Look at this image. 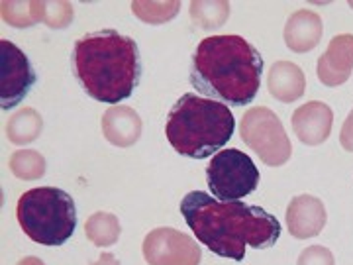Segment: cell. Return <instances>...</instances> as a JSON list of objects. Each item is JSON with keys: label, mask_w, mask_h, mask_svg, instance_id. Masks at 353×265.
I'll return each mask as SVG.
<instances>
[{"label": "cell", "mask_w": 353, "mask_h": 265, "mask_svg": "<svg viewBox=\"0 0 353 265\" xmlns=\"http://www.w3.org/2000/svg\"><path fill=\"white\" fill-rule=\"evenodd\" d=\"M92 265H120V262H118V257L114 255V253H101V257L94 262Z\"/></svg>", "instance_id": "d4e9b609"}, {"label": "cell", "mask_w": 353, "mask_h": 265, "mask_svg": "<svg viewBox=\"0 0 353 265\" xmlns=\"http://www.w3.org/2000/svg\"><path fill=\"white\" fill-rule=\"evenodd\" d=\"M334 112L326 102L310 101L292 114V130L304 146H320L330 138Z\"/></svg>", "instance_id": "7c38bea8"}, {"label": "cell", "mask_w": 353, "mask_h": 265, "mask_svg": "<svg viewBox=\"0 0 353 265\" xmlns=\"http://www.w3.org/2000/svg\"><path fill=\"white\" fill-rule=\"evenodd\" d=\"M285 218L290 236L296 240H306V238H314L324 230L328 222V213L324 202L318 197L299 195L289 202Z\"/></svg>", "instance_id": "30bf717a"}, {"label": "cell", "mask_w": 353, "mask_h": 265, "mask_svg": "<svg viewBox=\"0 0 353 265\" xmlns=\"http://www.w3.org/2000/svg\"><path fill=\"white\" fill-rule=\"evenodd\" d=\"M18 265H46L39 257H34V255H30V257H24V259H20Z\"/></svg>", "instance_id": "484cf974"}, {"label": "cell", "mask_w": 353, "mask_h": 265, "mask_svg": "<svg viewBox=\"0 0 353 265\" xmlns=\"http://www.w3.org/2000/svg\"><path fill=\"white\" fill-rule=\"evenodd\" d=\"M236 118L226 104L194 92L183 95L167 114L165 134L173 150L190 159L212 157L234 136Z\"/></svg>", "instance_id": "277c9868"}, {"label": "cell", "mask_w": 353, "mask_h": 265, "mask_svg": "<svg viewBox=\"0 0 353 265\" xmlns=\"http://www.w3.org/2000/svg\"><path fill=\"white\" fill-rule=\"evenodd\" d=\"M73 75L90 99L106 104L126 101L143 73L136 39L106 28L79 38L71 53Z\"/></svg>", "instance_id": "3957f363"}, {"label": "cell", "mask_w": 353, "mask_h": 265, "mask_svg": "<svg viewBox=\"0 0 353 265\" xmlns=\"http://www.w3.org/2000/svg\"><path fill=\"white\" fill-rule=\"evenodd\" d=\"M102 134L116 148H130L141 136V118L132 106L116 104L102 114Z\"/></svg>", "instance_id": "5bb4252c"}, {"label": "cell", "mask_w": 353, "mask_h": 265, "mask_svg": "<svg viewBox=\"0 0 353 265\" xmlns=\"http://www.w3.org/2000/svg\"><path fill=\"white\" fill-rule=\"evenodd\" d=\"M316 73L322 85L340 87L350 81L353 73V36L341 34L330 41L328 50L324 51L316 65Z\"/></svg>", "instance_id": "8fae6325"}, {"label": "cell", "mask_w": 353, "mask_h": 265, "mask_svg": "<svg viewBox=\"0 0 353 265\" xmlns=\"http://www.w3.org/2000/svg\"><path fill=\"white\" fill-rule=\"evenodd\" d=\"M263 77V57L241 36H210L196 46L189 81L202 97L241 108L257 97Z\"/></svg>", "instance_id": "7a4b0ae2"}, {"label": "cell", "mask_w": 353, "mask_h": 265, "mask_svg": "<svg viewBox=\"0 0 353 265\" xmlns=\"http://www.w3.org/2000/svg\"><path fill=\"white\" fill-rule=\"evenodd\" d=\"M190 20L204 30L218 28L228 20L230 16V4L228 2H190Z\"/></svg>", "instance_id": "ffe728a7"}, {"label": "cell", "mask_w": 353, "mask_h": 265, "mask_svg": "<svg viewBox=\"0 0 353 265\" xmlns=\"http://www.w3.org/2000/svg\"><path fill=\"white\" fill-rule=\"evenodd\" d=\"M322 36H324L322 18L312 10H296L294 14H290L283 32L287 48L294 53L312 51L320 43Z\"/></svg>", "instance_id": "4fadbf2b"}, {"label": "cell", "mask_w": 353, "mask_h": 265, "mask_svg": "<svg viewBox=\"0 0 353 265\" xmlns=\"http://www.w3.org/2000/svg\"><path fill=\"white\" fill-rule=\"evenodd\" d=\"M267 88L269 95L279 102L299 101L306 90V77L303 69L292 61H275L267 75Z\"/></svg>", "instance_id": "9a60e30c"}, {"label": "cell", "mask_w": 353, "mask_h": 265, "mask_svg": "<svg viewBox=\"0 0 353 265\" xmlns=\"http://www.w3.org/2000/svg\"><path fill=\"white\" fill-rule=\"evenodd\" d=\"M16 218L26 236L41 246H63L77 230L75 201L57 187L26 190L18 199Z\"/></svg>", "instance_id": "5b68a950"}, {"label": "cell", "mask_w": 353, "mask_h": 265, "mask_svg": "<svg viewBox=\"0 0 353 265\" xmlns=\"http://www.w3.org/2000/svg\"><path fill=\"white\" fill-rule=\"evenodd\" d=\"M43 130V118L34 108H20L10 116L6 124V136L14 146H26L39 138Z\"/></svg>", "instance_id": "2e32d148"}, {"label": "cell", "mask_w": 353, "mask_h": 265, "mask_svg": "<svg viewBox=\"0 0 353 265\" xmlns=\"http://www.w3.org/2000/svg\"><path fill=\"white\" fill-rule=\"evenodd\" d=\"M181 215L196 240L220 257L241 262L248 248L269 250L281 238V222L261 206L240 201L222 202L204 190L181 201Z\"/></svg>", "instance_id": "6da1fadb"}, {"label": "cell", "mask_w": 353, "mask_h": 265, "mask_svg": "<svg viewBox=\"0 0 353 265\" xmlns=\"http://www.w3.org/2000/svg\"><path fill=\"white\" fill-rule=\"evenodd\" d=\"M340 144L345 152H353V110L347 114L340 132Z\"/></svg>", "instance_id": "cb8c5ba5"}, {"label": "cell", "mask_w": 353, "mask_h": 265, "mask_svg": "<svg viewBox=\"0 0 353 265\" xmlns=\"http://www.w3.org/2000/svg\"><path fill=\"white\" fill-rule=\"evenodd\" d=\"M41 22L50 26V28H65L73 22V6L69 2H46L43 0V16Z\"/></svg>", "instance_id": "7402d4cb"}, {"label": "cell", "mask_w": 353, "mask_h": 265, "mask_svg": "<svg viewBox=\"0 0 353 265\" xmlns=\"http://www.w3.org/2000/svg\"><path fill=\"white\" fill-rule=\"evenodd\" d=\"M38 75L24 51L8 39H0V106L10 110L30 95Z\"/></svg>", "instance_id": "ba28073f"}, {"label": "cell", "mask_w": 353, "mask_h": 265, "mask_svg": "<svg viewBox=\"0 0 353 265\" xmlns=\"http://www.w3.org/2000/svg\"><path fill=\"white\" fill-rule=\"evenodd\" d=\"M2 20L16 28H28L36 22H41L43 16V0H10L2 2Z\"/></svg>", "instance_id": "ac0fdd59"}, {"label": "cell", "mask_w": 353, "mask_h": 265, "mask_svg": "<svg viewBox=\"0 0 353 265\" xmlns=\"http://www.w3.org/2000/svg\"><path fill=\"white\" fill-rule=\"evenodd\" d=\"M259 171L245 155L236 148L222 150L212 155L206 167V183L212 197L222 202L241 201L259 187Z\"/></svg>", "instance_id": "8992f818"}, {"label": "cell", "mask_w": 353, "mask_h": 265, "mask_svg": "<svg viewBox=\"0 0 353 265\" xmlns=\"http://www.w3.org/2000/svg\"><path fill=\"white\" fill-rule=\"evenodd\" d=\"M296 265H336V257L326 246H310L301 252Z\"/></svg>", "instance_id": "603a6c76"}, {"label": "cell", "mask_w": 353, "mask_h": 265, "mask_svg": "<svg viewBox=\"0 0 353 265\" xmlns=\"http://www.w3.org/2000/svg\"><path fill=\"white\" fill-rule=\"evenodd\" d=\"M181 10V2H132V12L138 16L141 22L148 24H163L173 20Z\"/></svg>", "instance_id": "44dd1931"}, {"label": "cell", "mask_w": 353, "mask_h": 265, "mask_svg": "<svg viewBox=\"0 0 353 265\" xmlns=\"http://www.w3.org/2000/svg\"><path fill=\"white\" fill-rule=\"evenodd\" d=\"M143 259L148 265H201L202 250L194 238L175 228H155L143 238Z\"/></svg>", "instance_id": "9c48e42d"}, {"label": "cell", "mask_w": 353, "mask_h": 265, "mask_svg": "<svg viewBox=\"0 0 353 265\" xmlns=\"http://www.w3.org/2000/svg\"><path fill=\"white\" fill-rule=\"evenodd\" d=\"M240 136L243 144L269 167H281L292 155V146L281 118L267 106L250 108L243 114Z\"/></svg>", "instance_id": "52a82bcc"}, {"label": "cell", "mask_w": 353, "mask_h": 265, "mask_svg": "<svg viewBox=\"0 0 353 265\" xmlns=\"http://www.w3.org/2000/svg\"><path fill=\"white\" fill-rule=\"evenodd\" d=\"M10 171L18 179L36 181L46 175V157L36 150H20L10 157Z\"/></svg>", "instance_id": "d6986e66"}, {"label": "cell", "mask_w": 353, "mask_h": 265, "mask_svg": "<svg viewBox=\"0 0 353 265\" xmlns=\"http://www.w3.org/2000/svg\"><path fill=\"white\" fill-rule=\"evenodd\" d=\"M85 234L97 248H110L120 240L122 226L120 220L110 213H94L85 224Z\"/></svg>", "instance_id": "e0dca14e"}]
</instances>
